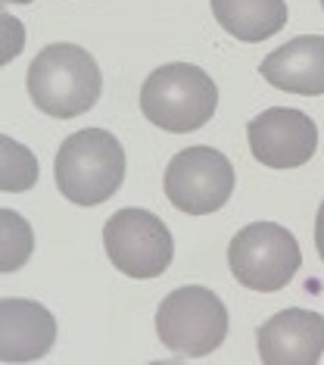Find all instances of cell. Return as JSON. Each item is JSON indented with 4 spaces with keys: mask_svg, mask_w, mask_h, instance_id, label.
Masks as SVG:
<instances>
[{
    "mask_svg": "<svg viewBox=\"0 0 324 365\" xmlns=\"http://www.w3.org/2000/svg\"><path fill=\"white\" fill-rule=\"evenodd\" d=\"M28 97L44 115L75 119L103 94L100 66L78 44H50L28 66Z\"/></svg>",
    "mask_w": 324,
    "mask_h": 365,
    "instance_id": "cell-1",
    "label": "cell"
},
{
    "mask_svg": "<svg viewBox=\"0 0 324 365\" xmlns=\"http://www.w3.org/2000/svg\"><path fill=\"white\" fill-rule=\"evenodd\" d=\"M53 178L75 206L106 203L125 181V150L106 128H81L63 140Z\"/></svg>",
    "mask_w": 324,
    "mask_h": 365,
    "instance_id": "cell-2",
    "label": "cell"
},
{
    "mask_svg": "<svg viewBox=\"0 0 324 365\" xmlns=\"http://www.w3.org/2000/svg\"><path fill=\"white\" fill-rule=\"evenodd\" d=\"M219 88L199 66L169 63L153 69L140 88V110L147 122L172 135L203 128L215 115Z\"/></svg>",
    "mask_w": 324,
    "mask_h": 365,
    "instance_id": "cell-3",
    "label": "cell"
},
{
    "mask_svg": "<svg viewBox=\"0 0 324 365\" xmlns=\"http://www.w3.org/2000/svg\"><path fill=\"white\" fill-rule=\"evenodd\" d=\"M156 334L178 356H209L228 337V309L221 297L203 284L172 290L156 309Z\"/></svg>",
    "mask_w": 324,
    "mask_h": 365,
    "instance_id": "cell-4",
    "label": "cell"
},
{
    "mask_svg": "<svg viewBox=\"0 0 324 365\" xmlns=\"http://www.w3.org/2000/svg\"><path fill=\"white\" fill-rule=\"evenodd\" d=\"M228 265L246 290L274 294L284 290L303 265L296 237L278 222H253L231 237Z\"/></svg>",
    "mask_w": 324,
    "mask_h": 365,
    "instance_id": "cell-5",
    "label": "cell"
},
{
    "mask_svg": "<svg viewBox=\"0 0 324 365\" xmlns=\"http://www.w3.org/2000/svg\"><path fill=\"white\" fill-rule=\"evenodd\" d=\"M103 247L106 256L122 275L128 278H160L172 265L174 244L169 225L150 210H119L103 225Z\"/></svg>",
    "mask_w": 324,
    "mask_h": 365,
    "instance_id": "cell-6",
    "label": "cell"
},
{
    "mask_svg": "<svg viewBox=\"0 0 324 365\" xmlns=\"http://www.w3.org/2000/svg\"><path fill=\"white\" fill-rule=\"evenodd\" d=\"M234 194V165L215 147H187L165 169V197L187 215L219 212Z\"/></svg>",
    "mask_w": 324,
    "mask_h": 365,
    "instance_id": "cell-7",
    "label": "cell"
},
{
    "mask_svg": "<svg viewBox=\"0 0 324 365\" xmlns=\"http://www.w3.org/2000/svg\"><path fill=\"white\" fill-rule=\"evenodd\" d=\"M249 150L268 169H296L305 165L318 150V125L312 115L290 106H271L249 119L246 125Z\"/></svg>",
    "mask_w": 324,
    "mask_h": 365,
    "instance_id": "cell-8",
    "label": "cell"
},
{
    "mask_svg": "<svg viewBox=\"0 0 324 365\" xmlns=\"http://www.w3.org/2000/svg\"><path fill=\"white\" fill-rule=\"evenodd\" d=\"M265 365H315L324 353V315L309 309H281L256 331Z\"/></svg>",
    "mask_w": 324,
    "mask_h": 365,
    "instance_id": "cell-9",
    "label": "cell"
},
{
    "mask_svg": "<svg viewBox=\"0 0 324 365\" xmlns=\"http://www.w3.org/2000/svg\"><path fill=\"white\" fill-rule=\"evenodd\" d=\"M56 319L38 300H0V362H31L50 353Z\"/></svg>",
    "mask_w": 324,
    "mask_h": 365,
    "instance_id": "cell-10",
    "label": "cell"
},
{
    "mask_svg": "<svg viewBox=\"0 0 324 365\" xmlns=\"http://www.w3.org/2000/svg\"><path fill=\"white\" fill-rule=\"evenodd\" d=\"M262 78L287 94H324V35H299L268 53L259 66Z\"/></svg>",
    "mask_w": 324,
    "mask_h": 365,
    "instance_id": "cell-11",
    "label": "cell"
},
{
    "mask_svg": "<svg viewBox=\"0 0 324 365\" xmlns=\"http://www.w3.org/2000/svg\"><path fill=\"white\" fill-rule=\"evenodd\" d=\"M215 22L244 44H259L287 26L284 0H209Z\"/></svg>",
    "mask_w": 324,
    "mask_h": 365,
    "instance_id": "cell-12",
    "label": "cell"
},
{
    "mask_svg": "<svg viewBox=\"0 0 324 365\" xmlns=\"http://www.w3.org/2000/svg\"><path fill=\"white\" fill-rule=\"evenodd\" d=\"M41 165L35 153L19 140L0 135V190L4 194H25L38 185Z\"/></svg>",
    "mask_w": 324,
    "mask_h": 365,
    "instance_id": "cell-13",
    "label": "cell"
},
{
    "mask_svg": "<svg viewBox=\"0 0 324 365\" xmlns=\"http://www.w3.org/2000/svg\"><path fill=\"white\" fill-rule=\"evenodd\" d=\"M35 253V231L25 215L0 210V272H19Z\"/></svg>",
    "mask_w": 324,
    "mask_h": 365,
    "instance_id": "cell-14",
    "label": "cell"
},
{
    "mask_svg": "<svg viewBox=\"0 0 324 365\" xmlns=\"http://www.w3.org/2000/svg\"><path fill=\"white\" fill-rule=\"evenodd\" d=\"M25 51V26L0 6V66L13 63Z\"/></svg>",
    "mask_w": 324,
    "mask_h": 365,
    "instance_id": "cell-15",
    "label": "cell"
},
{
    "mask_svg": "<svg viewBox=\"0 0 324 365\" xmlns=\"http://www.w3.org/2000/svg\"><path fill=\"white\" fill-rule=\"evenodd\" d=\"M315 250H318L321 262H324V200L318 206V215H315Z\"/></svg>",
    "mask_w": 324,
    "mask_h": 365,
    "instance_id": "cell-16",
    "label": "cell"
},
{
    "mask_svg": "<svg viewBox=\"0 0 324 365\" xmlns=\"http://www.w3.org/2000/svg\"><path fill=\"white\" fill-rule=\"evenodd\" d=\"M0 4H35V0H0Z\"/></svg>",
    "mask_w": 324,
    "mask_h": 365,
    "instance_id": "cell-17",
    "label": "cell"
},
{
    "mask_svg": "<svg viewBox=\"0 0 324 365\" xmlns=\"http://www.w3.org/2000/svg\"><path fill=\"white\" fill-rule=\"evenodd\" d=\"M321 10H324V0H321Z\"/></svg>",
    "mask_w": 324,
    "mask_h": 365,
    "instance_id": "cell-18",
    "label": "cell"
}]
</instances>
